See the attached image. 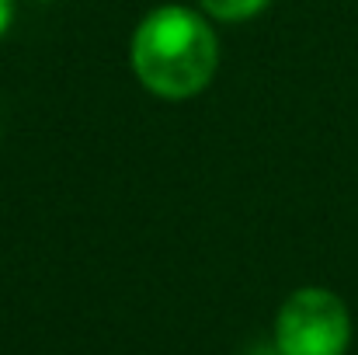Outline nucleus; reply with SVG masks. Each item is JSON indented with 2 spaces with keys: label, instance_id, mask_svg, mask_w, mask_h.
Returning a JSON list of instances; mask_svg holds the SVG:
<instances>
[{
  "label": "nucleus",
  "instance_id": "obj_1",
  "mask_svg": "<svg viewBox=\"0 0 358 355\" xmlns=\"http://www.w3.org/2000/svg\"><path fill=\"white\" fill-rule=\"evenodd\" d=\"M132 74L157 98H192L209 88L220 67V39L209 21L181 4L150 11L132 35Z\"/></svg>",
  "mask_w": 358,
  "mask_h": 355
},
{
  "label": "nucleus",
  "instance_id": "obj_2",
  "mask_svg": "<svg viewBox=\"0 0 358 355\" xmlns=\"http://www.w3.org/2000/svg\"><path fill=\"white\" fill-rule=\"evenodd\" d=\"M352 342V317L331 289L292 293L275 321L278 355H345Z\"/></svg>",
  "mask_w": 358,
  "mask_h": 355
},
{
  "label": "nucleus",
  "instance_id": "obj_3",
  "mask_svg": "<svg viewBox=\"0 0 358 355\" xmlns=\"http://www.w3.org/2000/svg\"><path fill=\"white\" fill-rule=\"evenodd\" d=\"M271 0H199V7L216 21H247L261 14Z\"/></svg>",
  "mask_w": 358,
  "mask_h": 355
},
{
  "label": "nucleus",
  "instance_id": "obj_4",
  "mask_svg": "<svg viewBox=\"0 0 358 355\" xmlns=\"http://www.w3.org/2000/svg\"><path fill=\"white\" fill-rule=\"evenodd\" d=\"M10 18H14V0H0V39L10 28Z\"/></svg>",
  "mask_w": 358,
  "mask_h": 355
}]
</instances>
